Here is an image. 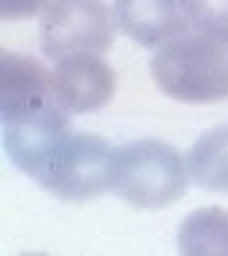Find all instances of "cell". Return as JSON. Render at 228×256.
<instances>
[{"label": "cell", "mask_w": 228, "mask_h": 256, "mask_svg": "<svg viewBox=\"0 0 228 256\" xmlns=\"http://www.w3.org/2000/svg\"><path fill=\"white\" fill-rule=\"evenodd\" d=\"M150 66L158 87L174 99L207 104L228 97V36L187 28L158 48Z\"/></svg>", "instance_id": "cell-1"}, {"label": "cell", "mask_w": 228, "mask_h": 256, "mask_svg": "<svg viewBox=\"0 0 228 256\" xmlns=\"http://www.w3.org/2000/svg\"><path fill=\"white\" fill-rule=\"evenodd\" d=\"M187 182L185 162L165 142L140 140L114 149L110 188L135 207L169 206L183 196Z\"/></svg>", "instance_id": "cell-2"}, {"label": "cell", "mask_w": 228, "mask_h": 256, "mask_svg": "<svg viewBox=\"0 0 228 256\" xmlns=\"http://www.w3.org/2000/svg\"><path fill=\"white\" fill-rule=\"evenodd\" d=\"M113 151L99 136L71 130L46 160L37 182L61 199L95 198L110 188Z\"/></svg>", "instance_id": "cell-3"}, {"label": "cell", "mask_w": 228, "mask_h": 256, "mask_svg": "<svg viewBox=\"0 0 228 256\" xmlns=\"http://www.w3.org/2000/svg\"><path fill=\"white\" fill-rule=\"evenodd\" d=\"M42 12V50L54 62L74 54L101 56L113 43V12L103 0H53Z\"/></svg>", "instance_id": "cell-4"}, {"label": "cell", "mask_w": 228, "mask_h": 256, "mask_svg": "<svg viewBox=\"0 0 228 256\" xmlns=\"http://www.w3.org/2000/svg\"><path fill=\"white\" fill-rule=\"evenodd\" d=\"M51 78L54 97L70 115L101 110L115 92V73L97 54H78L63 58L56 62Z\"/></svg>", "instance_id": "cell-5"}, {"label": "cell", "mask_w": 228, "mask_h": 256, "mask_svg": "<svg viewBox=\"0 0 228 256\" xmlns=\"http://www.w3.org/2000/svg\"><path fill=\"white\" fill-rule=\"evenodd\" d=\"M116 26L144 47L159 48L188 28L182 0H115Z\"/></svg>", "instance_id": "cell-6"}, {"label": "cell", "mask_w": 228, "mask_h": 256, "mask_svg": "<svg viewBox=\"0 0 228 256\" xmlns=\"http://www.w3.org/2000/svg\"><path fill=\"white\" fill-rule=\"evenodd\" d=\"M179 251L185 256H228V210L217 206L192 212L180 226Z\"/></svg>", "instance_id": "cell-7"}, {"label": "cell", "mask_w": 228, "mask_h": 256, "mask_svg": "<svg viewBox=\"0 0 228 256\" xmlns=\"http://www.w3.org/2000/svg\"><path fill=\"white\" fill-rule=\"evenodd\" d=\"M188 166L201 188L228 194V126L200 136L192 146Z\"/></svg>", "instance_id": "cell-8"}, {"label": "cell", "mask_w": 228, "mask_h": 256, "mask_svg": "<svg viewBox=\"0 0 228 256\" xmlns=\"http://www.w3.org/2000/svg\"><path fill=\"white\" fill-rule=\"evenodd\" d=\"M188 28L228 36V0H182Z\"/></svg>", "instance_id": "cell-9"}, {"label": "cell", "mask_w": 228, "mask_h": 256, "mask_svg": "<svg viewBox=\"0 0 228 256\" xmlns=\"http://www.w3.org/2000/svg\"><path fill=\"white\" fill-rule=\"evenodd\" d=\"M53 0H0V18L15 20L31 18L43 12Z\"/></svg>", "instance_id": "cell-10"}]
</instances>
